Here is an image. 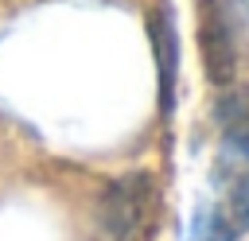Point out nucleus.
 Wrapping results in <instances>:
<instances>
[{
	"mask_svg": "<svg viewBox=\"0 0 249 241\" xmlns=\"http://www.w3.org/2000/svg\"><path fill=\"white\" fill-rule=\"evenodd\" d=\"M152 198L156 187L144 171L121 175L101 194V225L113 241H144L152 233Z\"/></svg>",
	"mask_w": 249,
	"mask_h": 241,
	"instance_id": "obj_1",
	"label": "nucleus"
},
{
	"mask_svg": "<svg viewBox=\"0 0 249 241\" xmlns=\"http://www.w3.org/2000/svg\"><path fill=\"white\" fill-rule=\"evenodd\" d=\"M148 39H152V58L160 78V109L167 117L175 105V82H179V27L167 0H156L148 12Z\"/></svg>",
	"mask_w": 249,
	"mask_h": 241,
	"instance_id": "obj_2",
	"label": "nucleus"
},
{
	"mask_svg": "<svg viewBox=\"0 0 249 241\" xmlns=\"http://www.w3.org/2000/svg\"><path fill=\"white\" fill-rule=\"evenodd\" d=\"M198 51H202L206 78L226 86L233 78V43H230L226 19L218 12V0H202V12H198Z\"/></svg>",
	"mask_w": 249,
	"mask_h": 241,
	"instance_id": "obj_3",
	"label": "nucleus"
},
{
	"mask_svg": "<svg viewBox=\"0 0 249 241\" xmlns=\"http://www.w3.org/2000/svg\"><path fill=\"white\" fill-rule=\"evenodd\" d=\"M233 222L222 210H198L195 225H191V241H233Z\"/></svg>",
	"mask_w": 249,
	"mask_h": 241,
	"instance_id": "obj_4",
	"label": "nucleus"
}]
</instances>
